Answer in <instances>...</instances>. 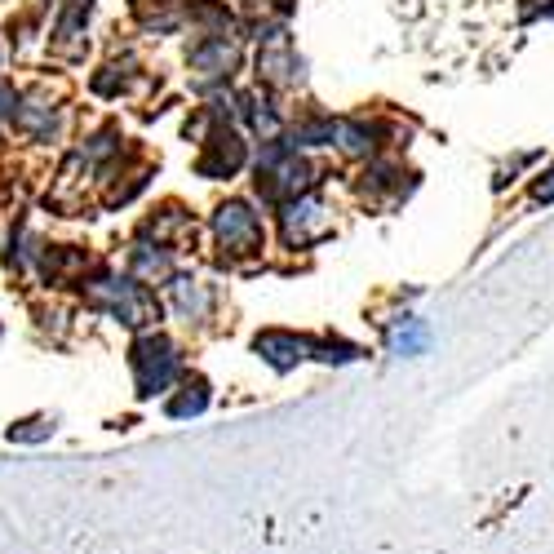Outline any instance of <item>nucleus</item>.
<instances>
[{
  "mask_svg": "<svg viewBox=\"0 0 554 554\" xmlns=\"http://www.w3.org/2000/svg\"><path fill=\"white\" fill-rule=\"evenodd\" d=\"M537 196H546V200L554 196V173H550V182H541V187H537Z\"/></svg>",
  "mask_w": 554,
  "mask_h": 554,
  "instance_id": "obj_4",
  "label": "nucleus"
},
{
  "mask_svg": "<svg viewBox=\"0 0 554 554\" xmlns=\"http://www.w3.org/2000/svg\"><path fill=\"white\" fill-rule=\"evenodd\" d=\"M258 218H253L244 204H227V209H218V240L227 244V249H253L258 244Z\"/></svg>",
  "mask_w": 554,
  "mask_h": 554,
  "instance_id": "obj_2",
  "label": "nucleus"
},
{
  "mask_svg": "<svg viewBox=\"0 0 554 554\" xmlns=\"http://www.w3.org/2000/svg\"><path fill=\"white\" fill-rule=\"evenodd\" d=\"M258 351L271 359L275 368H293L297 359L306 355V342H302V337H289V333H262L258 337Z\"/></svg>",
  "mask_w": 554,
  "mask_h": 554,
  "instance_id": "obj_3",
  "label": "nucleus"
},
{
  "mask_svg": "<svg viewBox=\"0 0 554 554\" xmlns=\"http://www.w3.org/2000/svg\"><path fill=\"white\" fill-rule=\"evenodd\" d=\"M133 373H138L142 395H156L173 382V373H178V355H173V346L164 342V337H147V342L133 351Z\"/></svg>",
  "mask_w": 554,
  "mask_h": 554,
  "instance_id": "obj_1",
  "label": "nucleus"
}]
</instances>
